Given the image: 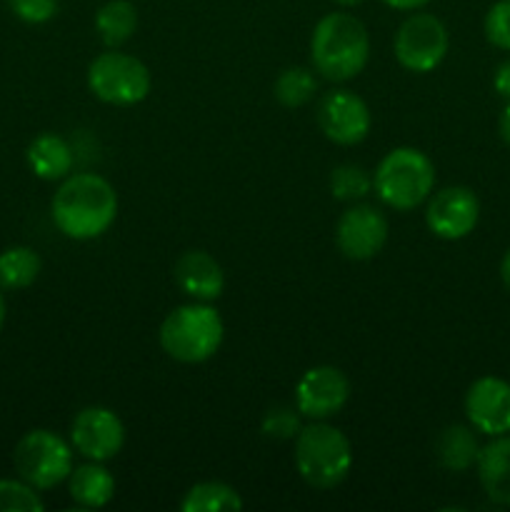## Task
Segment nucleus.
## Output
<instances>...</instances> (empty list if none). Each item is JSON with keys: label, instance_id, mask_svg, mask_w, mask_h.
<instances>
[{"label": "nucleus", "instance_id": "f257e3e1", "mask_svg": "<svg viewBox=\"0 0 510 512\" xmlns=\"http://www.w3.org/2000/svg\"><path fill=\"white\" fill-rule=\"evenodd\" d=\"M53 223L65 238L95 240L118 218V193L98 173H70L50 203Z\"/></svg>", "mask_w": 510, "mask_h": 512}, {"label": "nucleus", "instance_id": "f03ea898", "mask_svg": "<svg viewBox=\"0 0 510 512\" xmlns=\"http://www.w3.org/2000/svg\"><path fill=\"white\" fill-rule=\"evenodd\" d=\"M310 60L315 73L330 83L358 78L370 60V35L350 13H328L310 35Z\"/></svg>", "mask_w": 510, "mask_h": 512}, {"label": "nucleus", "instance_id": "7ed1b4c3", "mask_svg": "<svg viewBox=\"0 0 510 512\" xmlns=\"http://www.w3.org/2000/svg\"><path fill=\"white\" fill-rule=\"evenodd\" d=\"M225 338V325L210 303L180 305L160 323L158 340L168 358L183 365H198L213 358Z\"/></svg>", "mask_w": 510, "mask_h": 512}, {"label": "nucleus", "instance_id": "20e7f679", "mask_svg": "<svg viewBox=\"0 0 510 512\" xmlns=\"http://www.w3.org/2000/svg\"><path fill=\"white\" fill-rule=\"evenodd\" d=\"M295 468L315 490H333L353 468V445L328 420H310L295 435Z\"/></svg>", "mask_w": 510, "mask_h": 512}, {"label": "nucleus", "instance_id": "39448f33", "mask_svg": "<svg viewBox=\"0 0 510 512\" xmlns=\"http://www.w3.org/2000/svg\"><path fill=\"white\" fill-rule=\"evenodd\" d=\"M373 190L380 203L398 213H408L423 205L435 190V165L423 150L395 148L378 163Z\"/></svg>", "mask_w": 510, "mask_h": 512}, {"label": "nucleus", "instance_id": "423d86ee", "mask_svg": "<svg viewBox=\"0 0 510 512\" xmlns=\"http://www.w3.org/2000/svg\"><path fill=\"white\" fill-rule=\"evenodd\" d=\"M73 445L60 438L53 430H30L18 440L13 450V465L20 480L33 485L35 490H53L60 483H68L73 473Z\"/></svg>", "mask_w": 510, "mask_h": 512}, {"label": "nucleus", "instance_id": "0eeeda50", "mask_svg": "<svg viewBox=\"0 0 510 512\" xmlns=\"http://www.w3.org/2000/svg\"><path fill=\"white\" fill-rule=\"evenodd\" d=\"M88 88L108 105H138L150 95L153 78L143 60L110 48L90 60Z\"/></svg>", "mask_w": 510, "mask_h": 512}, {"label": "nucleus", "instance_id": "6e6552de", "mask_svg": "<svg viewBox=\"0 0 510 512\" xmlns=\"http://www.w3.org/2000/svg\"><path fill=\"white\" fill-rule=\"evenodd\" d=\"M450 48L448 28L430 13H413L400 23L395 33V60L410 73H433Z\"/></svg>", "mask_w": 510, "mask_h": 512}, {"label": "nucleus", "instance_id": "1a4fd4ad", "mask_svg": "<svg viewBox=\"0 0 510 512\" xmlns=\"http://www.w3.org/2000/svg\"><path fill=\"white\" fill-rule=\"evenodd\" d=\"M70 445L85 460L108 463L118 458L125 445V425L110 408L88 405L80 410L70 425Z\"/></svg>", "mask_w": 510, "mask_h": 512}, {"label": "nucleus", "instance_id": "9d476101", "mask_svg": "<svg viewBox=\"0 0 510 512\" xmlns=\"http://www.w3.org/2000/svg\"><path fill=\"white\" fill-rule=\"evenodd\" d=\"M350 380L335 365H315L295 385V408L305 420H330L348 405Z\"/></svg>", "mask_w": 510, "mask_h": 512}, {"label": "nucleus", "instance_id": "9b49d317", "mask_svg": "<svg viewBox=\"0 0 510 512\" xmlns=\"http://www.w3.org/2000/svg\"><path fill=\"white\" fill-rule=\"evenodd\" d=\"M315 120H318L320 133L335 145L363 143L370 133V125H373L365 100L345 88L330 90L320 98Z\"/></svg>", "mask_w": 510, "mask_h": 512}, {"label": "nucleus", "instance_id": "f8f14e48", "mask_svg": "<svg viewBox=\"0 0 510 512\" xmlns=\"http://www.w3.org/2000/svg\"><path fill=\"white\" fill-rule=\"evenodd\" d=\"M480 220V200L465 185H450L428 198L425 225L440 240H463Z\"/></svg>", "mask_w": 510, "mask_h": 512}, {"label": "nucleus", "instance_id": "ddd939ff", "mask_svg": "<svg viewBox=\"0 0 510 512\" xmlns=\"http://www.w3.org/2000/svg\"><path fill=\"white\" fill-rule=\"evenodd\" d=\"M335 243L348 260H373L388 243V218L373 205H350L335 225Z\"/></svg>", "mask_w": 510, "mask_h": 512}, {"label": "nucleus", "instance_id": "4468645a", "mask_svg": "<svg viewBox=\"0 0 510 512\" xmlns=\"http://www.w3.org/2000/svg\"><path fill=\"white\" fill-rule=\"evenodd\" d=\"M465 418L475 433L488 438L510 433V383L495 375H483L465 393Z\"/></svg>", "mask_w": 510, "mask_h": 512}, {"label": "nucleus", "instance_id": "2eb2a0df", "mask_svg": "<svg viewBox=\"0 0 510 512\" xmlns=\"http://www.w3.org/2000/svg\"><path fill=\"white\" fill-rule=\"evenodd\" d=\"M173 280L188 298L213 303L225 290V273L218 260L205 250H185L173 268Z\"/></svg>", "mask_w": 510, "mask_h": 512}, {"label": "nucleus", "instance_id": "dca6fc26", "mask_svg": "<svg viewBox=\"0 0 510 512\" xmlns=\"http://www.w3.org/2000/svg\"><path fill=\"white\" fill-rule=\"evenodd\" d=\"M480 488L490 503L510 508V435H495L488 445L480 448L478 463Z\"/></svg>", "mask_w": 510, "mask_h": 512}, {"label": "nucleus", "instance_id": "f3484780", "mask_svg": "<svg viewBox=\"0 0 510 512\" xmlns=\"http://www.w3.org/2000/svg\"><path fill=\"white\" fill-rule=\"evenodd\" d=\"M68 493L75 505L85 510L105 508L115 498V478L103 463L88 460L85 465L73 468L68 478Z\"/></svg>", "mask_w": 510, "mask_h": 512}, {"label": "nucleus", "instance_id": "a211bd4d", "mask_svg": "<svg viewBox=\"0 0 510 512\" xmlns=\"http://www.w3.org/2000/svg\"><path fill=\"white\" fill-rule=\"evenodd\" d=\"M25 158H28V165L35 178L55 183V180L68 178L70 170H73L75 155L68 140L55 133H43L28 145Z\"/></svg>", "mask_w": 510, "mask_h": 512}, {"label": "nucleus", "instance_id": "6ab92c4d", "mask_svg": "<svg viewBox=\"0 0 510 512\" xmlns=\"http://www.w3.org/2000/svg\"><path fill=\"white\" fill-rule=\"evenodd\" d=\"M483 445L475 438V428L470 425H450L440 433L438 445V460L445 470L450 473H465V470L475 468L478 455Z\"/></svg>", "mask_w": 510, "mask_h": 512}, {"label": "nucleus", "instance_id": "aec40b11", "mask_svg": "<svg viewBox=\"0 0 510 512\" xmlns=\"http://www.w3.org/2000/svg\"><path fill=\"white\" fill-rule=\"evenodd\" d=\"M138 28V8L130 0H108L95 13V30L108 48H120Z\"/></svg>", "mask_w": 510, "mask_h": 512}, {"label": "nucleus", "instance_id": "412c9836", "mask_svg": "<svg viewBox=\"0 0 510 512\" xmlns=\"http://www.w3.org/2000/svg\"><path fill=\"white\" fill-rule=\"evenodd\" d=\"M183 512H238L243 510V498L238 490L220 480L195 483L180 500Z\"/></svg>", "mask_w": 510, "mask_h": 512}, {"label": "nucleus", "instance_id": "4be33fe9", "mask_svg": "<svg viewBox=\"0 0 510 512\" xmlns=\"http://www.w3.org/2000/svg\"><path fill=\"white\" fill-rule=\"evenodd\" d=\"M43 260L28 245H13L0 253V288L23 290L38 280Z\"/></svg>", "mask_w": 510, "mask_h": 512}, {"label": "nucleus", "instance_id": "5701e85b", "mask_svg": "<svg viewBox=\"0 0 510 512\" xmlns=\"http://www.w3.org/2000/svg\"><path fill=\"white\" fill-rule=\"evenodd\" d=\"M318 93V78L310 68H285L283 73L275 78L273 95L280 105L285 108H300V105L310 103Z\"/></svg>", "mask_w": 510, "mask_h": 512}, {"label": "nucleus", "instance_id": "b1692460", "mask_svg": "<svg viewBox=\"0 0 510 512\" xmlns=\"http://www.w3.org/2000/svg\"><path fill=\"white\" fill-rule=\"evenodd\" d=\"M370 190H373V175H368V170H363L360 165H338L330 175V193L335 200L358 203L365 195H370Z\"/></svg>", "mask_w": 510, "mask_h": 512}, {"label": "nucleus", "instance_id": "393cba45", "mask_svg": "<svg viewBox=\"0 0 510 512\" xmlns=\"http://www.w3.org/2000/svg\"><path fill=\"white\" fill-rule=\"evenodd\" d=\"M45 508L40 490L25 480H0V512H40Z\"/></svg>", "mask_w": 510, "mask_h": 512}, {"label": "nucleus", "instance_id": "a878e982", "mask_svg": "<svg viewBox=\"0 0 510 512\" xmlns=\"http://www.w3.org/2000/svg\"><path fill=\"white\" fill-rule=\"evenodd\" d=\"M300 418L303 415L298 413V408H285V405H280V408H273L265 413L260 430L270 440H295V435L303 430Z\"/></svg>", "mask_w": 510, "mask_h": 512}, {"label": "nucleus", "instance_id": "bb28decb", "mask_svg": "<svg viewBox=\"0 0 510 512\" xmlns=\"http://www.w3.org/2000/svg\"><path fill=\"white\" fill-rule=\"evenodd\" d=\"M483 30L490 45L510 53V0H498L495 5H490L483 20Z\"/></svg>", "mask_w": 510, "mask_h": 512}, {"label": "nucleus", "instance_id": "cd10ccee", "mask_svg": "<svg viewBox=\"0 0 510 512\" xmlns=\"http://www.w3.org/2000/svg\"><path fill=\"white\" fill-rule=\"evenodd\" d=\"M15 18L30 25H43L58 13V0H8Z\"/></svg>", "mask_w": 510, "mask_h": 512}, {"label": "nucleus", "instance_id": "c85d7f7f", "mask_svg": "<svg viewBox=\"0 0 510 512\" xmlns=\"http://www.w3.org/2000/svg\"><path fill=\"white\" fill-rule=\"evenodd\" d=\"M493 88L500 98H505L510 103V60L498 65V70L493 75Z\"/></svg>", "mask_w": 510, "mask_h": 512}, {"label": "nucleus", "instance_id": "c756f323", "mask_svg": "<svg viewBox=\"0 0 510 512\" xmlns=\"http://www.w3.org/2000/svg\"><path fill=\"white\" fill-rule=\"evenodd\" d=\"M380 3H385L388 8H393V10H403V13H410V10H420L423 5H428L430 0H380Z\"/></svg>", "mask_w": 510, "mask_h": 512}, {"label": "nucleus", "instance_id": "7c9ffc66", "mask_svg": "<svg viewBox=\"0 0 510 512\" xmlns=\"http://www.w3.org/2000/svg\"><path fill=\"white\" fill-rule=\"evenodd\" d=\"M498 133H500V140H503V143L510 148V103L505 105L503 113H500V118H498Z\"/></svg>", "mask_w": 510, "mask_h": 512}, {"label": "nucleus", "instance_id": "2f4dec72", "mask_svg": "<svg viewBox=\"0 0 510 512\" xmlns=\"http://www.w3.org/2000/svg\"><path fill=\"white\" fill-rule=\"evenodd\" d=\"M500 280H503L505 288L510 290V248L505 250L503 260H500Z\"/></svg>", "mask_w": 510, "mask_h": 512}, {"label": "nucleus", "instance_id": "473e14b6", "mask_svg": "<svg viewBox=\"0 0 510 512\" xmlns=\"http://www.w3.org/2000/svg\"><path fill=\"white\" fill-rule=\"evenodd\" d=\"M333 3H338L340 8H355V5H360L363 0H333Z\"/></svg>", "mask_w": 510, "mask_h": 512}, {"label": "nucleus", "instance_id": "72a5a7b5", "mask_svg": "<svg viewBox=\"0 0 510 512\" xmlns=\"http://www.w3.org/2000/svg\"><path fill=\"white\" fill-rule=\"evenodd\" d=\"M3 325H5V298L3 293H0V330H3Z\"/></svg>", "mask_w": 510, "mask_h": 512}]
</instances>
